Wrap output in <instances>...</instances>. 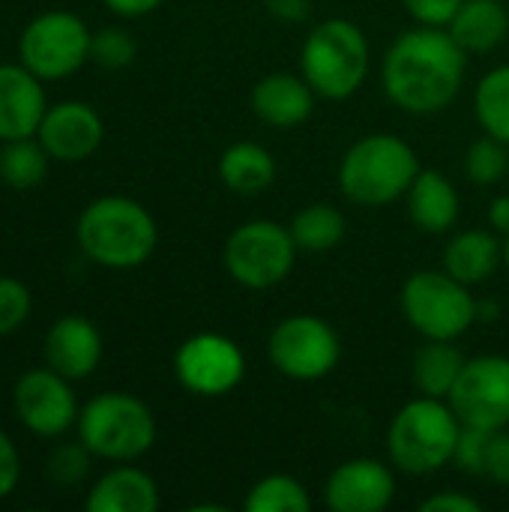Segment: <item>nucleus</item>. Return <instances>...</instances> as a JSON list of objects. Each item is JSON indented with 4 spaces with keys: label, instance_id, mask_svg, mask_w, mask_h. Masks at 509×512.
I'll list each match as a JSON object with an SVG mask.
<instances>
[{
    "label": "nucleus",
    "instance_id": "nucleus-1",
    "mask_svg": "<svg viewBox=\"0 0 509 512\" xmlns=\"http://www.w3.org/2000/svg\"><path fill=\"white\" fill-rule=\"evenodd\" d=\"M468 69V51L447 27L405 30L384 54L381 81L390 102L408 114H438L453 105Z\"/></svg>",
    "mask_w": 509,
    "mask_h": 512
},
{
    "label": "nucleus",
    "instance_id": "nucleus-2",
    "mask_svg": "<svg viewBox=\"0 0 509 512\" xmlns=\"http://www.w3.org/2000/svg\"><path fill=\"white\" fill-rule=\"evenodd\" d=\"M75 240L93 264L108 270H132L153 255L159 228L150 210L135 198L102 195L81 210Z\"/></svg>",
    "mask_w": 509,
    "mask_h": 512
},
{
    "label": "nucleus",
    "instance_id": "nucleus-3",
    "mask_svg": "<svg viewBox=\"0 0 509 512\" xmlns=\"http://www.w3.org/2000/svg\"><path fill=\"white\" fill-rule=\"evenodd\" d=\"M420 174V159L399 135H366L339 162V189L357 207H387L408 195Z\"/></svg>",
    "mask_w": 509,
    "mask_h": 512
},
{
    "label": "nucleus",
    "instance_id": "nucleus-4",
    "mask_svg": "<svg viewBox=\"0 0 509 512\" xmlns=\"http://www.w3.org/2000/svg\"><path fill=\"white\" fill-rule=\"evenodd\" d=\"M462 435V420L447 399L417 396L405 402L387 429L390 462L414 477H426L453 465V453Z\"/></svg>",
    "mask_w": 509,
    "mask_h": 512
},
{
    "label": "nucleus",
    "instance_id": "nucleus-5",
    "mask_svg": "<svg viewBox=\"0 0 509 512\" xmlns=\"http://www.w3.org/2000/svg\"><path fill=\"white\" fill-rule=\"evenodd\" d=\"M300 75L321 99H348L369 75V39L348 18L315 24L300 48Z\"/></svg>",
    "mask_w": 509,
    "mask_h": 512
},
{
    "label": "nucleus",
    "instance_id": "nucleus-6",
    "mask_svg": "<svg viewBox=\"0 0 509 512\" xmlns=\"http://www.w3.org/2000/svg\"><path fill=\"white\" fill-rule=\"evenodd\" d=\"M78 441L108 462H135L156 441L153 411L129 393H99L78 411Z\"/></svg>",
    "mask_w": 509,
    "mask_h": 512
},
{
    "label": "nucleus",
    "instance_id": "nucleus-7",
    "mask_svg": "<svg viewBox=\"0 0 509 512\" xmlns=\"http://www.w3.org/2000/svg\"><path fill=\"white\" fill-rule=\"evenodd\" d=\"M405 321L423 339H450L456 342L477 321V300L471 285L459 282L447 270H420L414 273L399 294Z\"/></svg>",
    "mask_w": 509,
    "mask_h": 512
},
{
    "label": "nucleus",
    "instance_id": "nucleus-8",
    "mask_svg": "<svg viewBox=\"0 0 509 512\" xmlns=\"http://www.w3.org/2000/svg\"><path fill=\"white\" fill-rule=\"evenodd\" d=\"M297 252L300 249L285 225L273 219H252L231 231L222 261L237 285L264 291L288 279Z\"/></svg>",
    "mask_w": 509,
    "mask_h": 512
},
{
    "label": "nucleus",
    "instance_id": "nucleus-9",
    "mask_svg": "<svg viewBox=\"0 0 509 512\" xmlns=\"http://www.w3.org/2000/svg\"><path fill=\"white\" fill-rule=\"evenodd\" d=\"M90 39L93 33L78 15L54 9L36 15L24 27L18 57L39 81H60L75 75L90 60Z\"/></svg>",
    "mask_w": 509,
    "mask_h": 512
},
{
    "label": "nucleus",
    "instance_id": "nucleus-10",
    "mask_svg": "<svg viewBox=\"0 0 509 512\" xmlns=\"http://www.w3.org/2000/svg\"><path fill=\"white\" fill-rule=\"evenodd\" d=\"M270 363L291 381H321L342 360V339L330 321L318 315H288L267 339Z\"/></svg>",
    "mask_w": 509,
    "mask_h": 512
},
{
    "label": "nucleus",
    "instance_id": "nucleus-11",
    "mask_svg": "<svg viewBox=\"0 0 509 512\" xmlns=\"http://www.w3.org/2000/svg\"><path fill=\"white\" fill-rule=\"evenodd\" d=\"M174 375L192 396L219 399L240 387L246 375V357L240 345L222 333H195L177 348Z\"/></svg>",
    "mask_w": 509,
    "mask_h": 512
},
{
    "label": "nucleus",
    "instance_id": "nucleus-12",
    "mask_svg": "<svg viewBox=\"0 0 509 512\" xmlns=\"http://www.w3.org/2000/svg\"><path fill=\"white\" fill-rule=\"evenodd\" d=\"M462 426L504 429L509 426V357L483 354L465 360L459 381L447 396Z\"/></svg>",
    "mask_w": 509,
    "mask_h": 512
},
{
    "label": "nucleus",
    "instance_id": "nucleus-13",
    "mask_svg": "<svg viewBox=\"0 0 509 512\" xmlns=\"http://www.w3.org/2000/svg\"><path fill=\"white\" fill-rule=\"evenodd\" d=\"M15 414L39 438H60L78 423V402L69 378L54 369H30L15 384Z\"/></svg>",
    "mask_w": 509,
    "mask_h": 512
},
{
    "label": "nucleus",
    "instance_id": "nucleus-14",
    "mask_svg": "<svg viewBox=\"0 0 509 512\" xmlns=\"http://www.w3.org/2000/svg\"><path fill=\"white\" fill-rule=\"evenodd\" d=\"M396 498V477L378 459H351L339 465L324 486V504L333 512H381Z\"/></svg>",
    "mask_w": 509,
    "mask_h": 512
},
{
    "label": "nucleus",
    "instance_id": "nucleus-15",
    "mask_svg": "<svg viewBox=\"0 0 509 512\" xmlns=\"http://www.w3.org/2000/svg\"><path fill=\"white\" fill-rule=\"evenodd\" d=\"M36 138L45 147V153L57 162H84L99 150L105 126L102 117L87 102L69 99L45 111Z\"/></svg>",
    "mask_w": 509,
    "mask_h": 512
},
{
    "label": "nucleus",
    "instance_id": "nucleus-16",
    "mask_svg": "<svg viewBox=\"0 0 509 512\" xmlns=\"http://www.w3.org/2000/svg\"><path fill=\"white\" fill-rule=\"evenodd\" d=\"M102 360V336L84 315H63L45 336V363L69 381H81L96 372Z\"/></svg>",
    "mask_w": 509,
    "mask_h": 512
},
{
    "label": "nucleus",
    "instance_id": "nucleus-17",
    "mask_svg": "<svg viewBox=\"0 0 509 512\" xmlns=\"http://www.w3.org/2000/svg\"><path fill=\"white\" fill-rule=\"evenodd\" d=\"M45 111L42 81L24 63H0V141L36 135Z\"/></svg>",
    "mask_w": 509,
    "mask_h": 512
},
{
    "label": "nucleus",
    "instance_id": "nucleus-18",
    "mask_svg": "<svg viewBox=\"0 0 509 512\" xmlns=\"http://www.w3.org/2000/svg\"><path fill=\"white\" fill-rule=\"evenodd\" d=\"M315 90L303 75L273 72L264 75L252 90V111L261 123L273 129H294L306 123L315 111Z\"/></svg>",
    "mask_w": 509,
    "mask_h": 512
},
{
    "label": "nucleus",
    "instance_id": "nucleus-19",
    "mask_svg": "<svg viewBox=\"0 0 509 512\" xmlns=\"http://www.w3.org/2000/svg\"><path fill=\"white\" fill-rule=\"evenodd\" d=\"M405 201H408L411 222L426 234L453 231V225L459 222V213H462L456 186L450 183L447 174L432 171V168H420V174L411 183Z\"/></svg>",
    "mask_w": 509,
    "mask_h": 512
},
{
    "label": "nucleus",
    "instance_id": "nucleus-20",
    "mask_svg": "<svg viewBox=\"0 0 509 512\" xmlns=\"http://www.w3.org/2000/svg\"><path fill=\"white\" fill-rule=\"evenodd\" d=\"M84 507L90 512H156L159 489L147 471L120 465L93 483Z\"/></svg>",
    "mask_w": 509,
    "mask_h": 512
},
{
    "label": "nucleus",
    "instance_id": "nucleus-21",
    "mask_svg": "<svg viewBox=\"0 0 509 512\" xmlns=\"http://www.w3.org/2000/svg\"><path fill=\"white\" fill-rule=\"evenodd\" d=\"M504 261V243L483 228L459 231L444 249V270L465 285L489 282Z\"/></svg>",
    "mask_w": 509,
    "mask_h": 512
},
{
    "label": "nucleus",
    "instance_id": "nucleus-22",
    "mask_svg": "<svg viewBox=\"0 0 509 512\" xmlns=\"http://www.w3.org/2000/svg\"><path fill=\"white\" fill-rule=\"evenodd\" d=\"M447 30L468 54H486L507 39V6L501 0H465Z\"/></svg>",
    "mask_w": 509,
    "mask_h": 512
},
{
    "label": "nucleus",
    "instance_id": "nucleus-23",
    "mask_svg": "<svg viewBox=\"0 0 509 512\" xmlns=\"http://www.w3.org/2000/svg\"><path fill=\"white\" fill-rule=\"evenodd\" d=\"M219 177L237 195H261L276 180V159L258 141H237L219 156Z\"/></svg>",
    "mask_w": 509,
    "mask_h": 512
},
{
    "label": "nucleus",
    "instance_id": "nucleus-24",
    "mask_svg": "<svg viewBox=\"0 0 509 512\" xmlns=\"http://www.w3.org/2000/svg\"><path fill=\"white\" fill-rule=\"evenodd\" d=\"M465 366V354L450 339H426V345L414 354L411 378L420 396L447 399L453 384L459 381Z\"/></svg>",
    "mask_w": 509,
    "mask_h": 512
},
{
    "label": "nucleus",
    "instance_id": "nucleus-25",
    "mask_svg": "<svg viewBox=\"0 0 509 512\" xmlns=\"http://www.w3.org/2000/svg\"><path fill=\"white\" fill-rule=\"evenodd\" d=\"M288 231H291L300 252L321 255V252H330L333 246L342 243L345 216L333 204H306L303 210H297Z\"/></svg>",
    "mask_w": 509,
    "mask_h": 512
},
{
    "label": "nucleus",
    "instance_id": "nucleus-26",
    "mask_svg": "<svg viewBox=\"0 0 509 512\" xmlns=\"http://www.w3.org/2000/svg\"><path fill=\"white\" fill-rule=\"evenodd\" d=\"M48 153L36 135L3 141L0 147V180L9 189H33L48 174Z\"/></svg>",
    "mask_w": 509,
    "mask_h": 512
},
{
    "label": "nucleus",
    "instance_id": "nucleus-27",
    "mask_svg": "<svg viewBox=\"0 0 509 512\" xmlns=\"http://www.w3.org/2000/svg\"><path fill=\"white\" fill-rule=\"evenodd\" d=\"M474 114L486 135L509 144V63L486 72L474 90Z\"/></svg>",
    "mask_w": 509,
    "mask_h": 512
},
{
    "label": "nucleus",
    "instance_id": "nucleus-28",
    "mask_svg": "<svg viewBox=\"0 0 509 512\" xmlns=\"http://www.w3.org/2000/svg\"><path fill=\"white\" fill-rule=\"evenodd\" d=\"M243 507L249 512H309L312 498L300 480L288 474H270L249 489Z\"/></svg>",
    "mask_w": 509,
    "mask_h": 512
},
{
    "label": "nucleus",
    "instance_id": "nucleus-29",
    "mask_svg": "<svg viewBox=\"0 0 509 512\" xmlns=\"http://www.w3.org/2000/svg\"><path fill=\"white\" fill-rule=\"evenodd\" d=\"M465 174L474 186H495L509 177V144L495 135L477 138L465 153Z\"/></svg>",
    "mask_w": 509,
    "mask_h": 512
},
{
    "label": "nucleus",
    "instance_id": "nucleus-30",
    "mask_svg": "<svg viewBox=\"0 0 509 512\" xmlns=\"http://www.w3.org/2000/svg\"><path fill=\"white\" fill-rule=\"evenodd\" d=\"M135 39L120 27H102L90 39V60L102 69H123L135 60Z\"/></svg>",
    "mask_w": 509,
    "mask_h": 512
},
{
    "label": "nucleus",
    "instance_id": "nucleus-31",
    "mask_svg": "<svg viewBox=\"0 0 509 512\" xmlns=\"http://www.w3.org/2000/svg\"><path fill=\"white\" fill-rule=\"evenodd\" d=\"M90 450L78 444H60L48 459V477L57 486H78L90 474Z\"/></svg>",
    "mask_w": 509,
    "mask_h": 512
},
{
    "label": "nucleus",
    "instance_id": "nucleus-32",
    "mask_svg": "<svg viewBox=\"0 0 509 512\" xmlns=\"http://www.w3.org/2000/svg\"><path fill=\"white\" fill-rule=\"evenodd\" d=\"M30 291L12 276H0V336L15 333L30 318Z\"/></svg>",
    "mask_w": 509,
    "mask_h": 512
},
{
    "label": "nucleus",
    "instance_id": "nucleus-33",
    "mask_svg": "<svg viewBox=\"0 0 509 512\" xmlns=\"http://www.w3.org/2000/svg\"><path fill=\"white\" fill-rule=\"evenodd\" d=\"M495 429H477V426H462L456 453H453V465L462 474L471 477H483V465H486V447H489V435Z\"/></svg>",
    "mask_w": 509,
    "mask_h": 512
},
{
    "label": "nucleus",
    "instance_id": "nucleus-34",
    "mask_svg": "<svg viewBox=\"0 0 509 512\" xmlns=\"http://www.w3.org/2000/svg\"><path fill=\"white\" fill-rule=\"evenodd\" d=\"M483 477L492 480L495 486H509V429H495L489 435V447H486V465H483Z\"/></svg>",
    "mask_w": 509,
    "mask_h": 512
},
{
    "label": "nucleus",
    "instance_id": "nucleus-35",
    "mask_svg": "<svg viewBox=\"0 0 509 512\" xmlns=\"http://www.w3.org/2000/svg\"><path fill=\"white\" fill-rule=\"evenodd\" d=\"M408 15L426 27H447L465 0H402Z\"/></svg>",
    "mask_w": 509,
    "mask_h": 512
},
{
    "label": "nucleus",
    "instance_id": "nucleus-36",
    "mask_svg": "<svg viewBox=\"0 0 509 512\" xmlns=\"http://www.w3.org/2000/svg\"><path fill=\"white\" fill-rule=\"evenodd\" d=\"M18 477H21V459H18V450L12 444V438L0 429V501L9 498L18 486Z\"/></svg>",
    "mask_w": 509,
    "mask_h": 512
},
{
    "label": "nucleus",
    "instance_id": "nucleus-37",
    "mask_svg": "<svg viewBox=\"0 0 509 512\" xmlns=\"http://www.w3.org/2000/svg\"><path fill=\"white\" fill-rule=\"evenodd\" d=\"M423 512H480V501L468 498V495H459V492H438L432 498H426L420 504Z\"/></svg>",
    "mask_w": 509,
    "mask_h": 512
},
{
    "label": "nucleus",
    "instance_id": "nucleus-38",
    "mask_svg": "<svg viewBox=\"0 0 509 512\" xmlns=\"http://www.w3.org/2000/svg\"><path fill=\"white\" fill-rule=\"evenodd\" d=\"M267 12L279 21H291L300 24L309 18V0H264Z\"/></svg>",
    "mask_w": 509,
    "mask_h": 512
},
{
    "label": "nucleus",
    "instance_id": "nucleus-39",
    "mask_svg": "<svg viewBox=\"0 0 509 512\" xmlns=\"http://www.w3.org/2000/svg\"><path fill=\"white\" fill-rule=\"evenodd\" d=\"M102 3L120 18H141V15L156 12L165 0H102Z\"/></svg>",
    "mask_w": 509,
    "mask_h": 512
},
{
    "label": "nucleus",
    "instance_id": "nucleus-40",
    "mask_svg": "<svg viewBox=\"0 0 509 512\" xmlns=\"http://www.w3.org/2000/svg\"><path fill=\"white\" fill-rule=\"evenodd\" d=\"M489 225L495 234L509 237V195H498L489 207Z\"/></svg>",
    "mask_w": 509,
    "mask_h": 512
},
{
    "label": "nucleus",
    "instance_id": "nucleus-41",
    "mask_svg": "<svg viewBox=\"0 0 509 512\" xmlns=\"http://www.w3.org/2000/svg\"><path fill=\"white\" fill-rule=\"evenodd\" d=\"M504 264H507L509 270V237H504Z\"/></svg>",
    "mask_w": 509,
    "mask_h": 512
},
{
    "label": "nucleus",
    "instance_id": "nucleus-42",
    "mask_svg": "<svg viewBox=\"0 0 509 512\" xmlns=\"http://www.w3.org/2000/svg\"><path fill=\"white\" fill-rule=\"evenodd\" d=\"M0 183H3V180H0Z\"/></svg>",
    "mask_w": 509,
    "mask_h": 512
}]
</instances>
